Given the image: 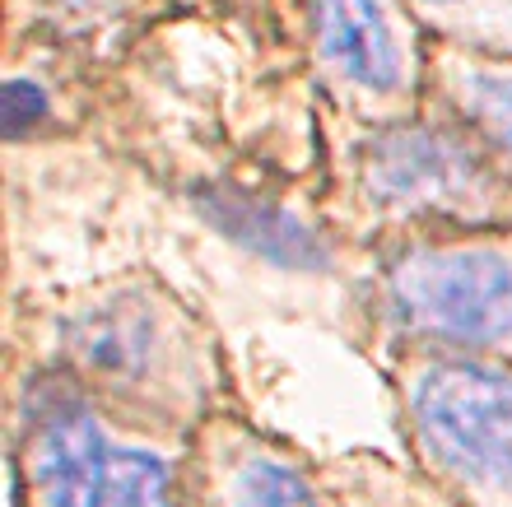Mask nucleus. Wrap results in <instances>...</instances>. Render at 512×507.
Returning a JSON list of instances; mask_svg holds the SVG:
<instances>
[{
    "label": "nucleus",
    "mask_w": 512,
    "mask_h": 507,
    "mask_svg": "<svg viewBox=\"0 0 512 507\" xmlns=\"http://www.w3.org/2000/svg\"><path fill=\"white\" fill-rule=\"evenodd\" d=\"M364 187L387 210H489L494 173L461 135L438 126H387L364 149Z\"/></svg>",
    "instance_id": "nucleus-5"
},
{
    "label": "nucleus",
    "mask_w": 512,
    "mask_h": 507,
    "mask_svg": "<svg viewBox=\"0 0 512 507\" xmlns=\"http://www.w3.org/2000/svg\"><path fill=\"white\" fill-rule=\"evenodd\" d=\"M66 354L75 382L108 387L154 410L196 401L187 335L140 289H122L75 312L66 326Z\"/></svg>",
    "instance_id": "nucleus-3"
},
{
    "label": "nucleus",
    "mask_w": 512,
    "mask_h": 507,
    "mask_svg": "<svg viewBox=\"0 0 512 507\" xmlns=\"http://www.w3.org/2000/svg\"><path fill=\"white\" fill-rule=\"evenodd\" d=\"M112 452L108 428L75 377H47L19 414L14 480L24 507H89L98 470Z\"/></svg>",
    "instance_id": "nucleus-4"
},
{
    "label": "nucleus",
    "mask_w": 512,
    "mask_h": 507,
    "mask_svg": "<svg viewBox=\"0 0 512 507\" xmlns=\"http://www.w3.org/2000/svg\"><path fill=\"white\" fill-rule=\"evenodd\" d=\"M205 210V219L215 228H224L233 242L252 247L256 256H266L275 266H289V270H322L331 261L326 242L303 228L294 214L284 210L275 201H261L252 191H238V187H215L196 196Z\"/></svg>",
    "instance_id": "nucleus-7"
},
{
    "label": "nucleus",
    "mask_w": 512,
    "mask_h": 507,
    "mask_svg": "<svg viewBox=\"0 0 512 507\" xmlns=\"http://www.w3.org/2000/svg\"><path fill=\"white\" fill-rule=\"evenodd\" d=\"M215 507H326L317 484L275 452H233L215 470Z\"/></svg>",
    "instance_id": "nucleus-8"
},
{
    "label": "nucleus",
    "mask_w": 512,
    "mask_h": 507,
    "mask_svg": "<svg viewBox=\"0 0 512 507\" xmlns=\"http://www.w3.org/2000/svg\"><path fill=\"white\" fill-rule=\"evenodd\" d=\"M47 112V98H42L38 84L28 80H14L10 89H5V126H10L14 135L24 131V126H33V121Z\"/></svg>",
    "instance_id": "nucleus-11"
},
{
    "label": "nucleus",
    "mask_w": 512,
    "mask_h": 507,
    "mask_svg": "<svg viewBox=\"0 0 512 507\" xmlns=\"http://www.w3.org/2000/svg\"><path fill=\"white\" fill-rule=\"evenodd\" d=\"M452 94L489 140L512 149V70H466Z\"/></svg>",
    "instance_id": "nucleus-10"
},
{
    "label": "nucleus",
    "mask_w": 512,
    "mask_h": 507,
    "mask_svg": "<svg viewBox=\"0 0 512 507\" xmlns=\"http://www.w3.org/2000/svg\"><path fill=\"white\" fill-rule=\"evenodd\" d=\"M410 433L433 475L471 507H512V373L429 359L405 382Z\"/></svg>",
    "instance_id": "nucleus-1"
},
{
    "label": "nucleus",
    "mask_w": 512,
    "mask_h": 507,
    "mask_svg": "<svg viewBox=\"0 0 512 507\" xmlns=\"http://www.w3.org/2000/svg\"><path fill=\"white\" fill-rule=\"evenodd\" d=\"M317 56L331 75L368 98H396L410 80V56L382 0H312Z\"/></svg>",
    "instance_id": "nucleus-6"
},
{
    "label": "nucleus",
    "mask_w": 512,
    "mask_h": 507,
    "mask_svg": "<svg viewBox=\"0 0 512 507\" xmlns=\"http://www.w3.org/2000/svg\"><path fill=\"white\" fill-rule=\"evenodd\" d=\"M419 5H429L433 14H475V5H480V0H419Z\"/></svg>",
    "instance_id": "nucleus-12"
},
{
    "label": "nucleus",
    "mask_w": 512,
    "mask_h": 507,
    "mask_svg": "<svg viewBox=\"0 0 512 507\" xmlns=\"http://www.w3.org/2000/svg\"><path fill=\"white\" fill-rule=\"evenodd\" d=\"M89 507H182L173 466L159 452L112 442L94 494H89Z\"/></svg>",
    "instance_id": "nucleus-9"
},
{
    "label": "nucleus",
    "mask_w": 512,
    "mask_h": 507,
    "mask_svg": "<svg viewBox=\"0 0 512 507\" xmlns=\"http://www.w3.org/2000/svg\"><path fill=\"white\" fill-rule=\"evenodd\" d=\"M391 317L461 349H512V256L499 247H419L387 270Z\"/></svg>",
    "instance_id": "nucleus-2"
}]
</instances>
